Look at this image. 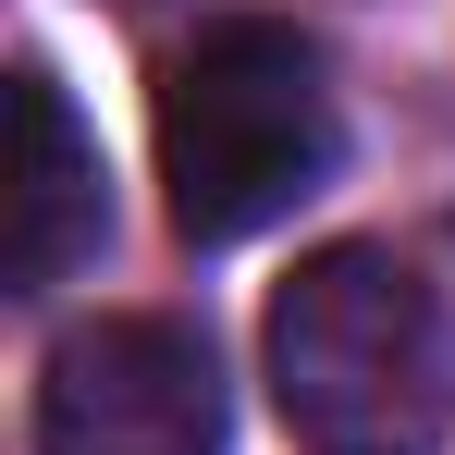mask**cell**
I'll return each mask as SVG.
<instances>
[{
    "instance_id": "1",
    "label": "cell",
    "mask_w": 455,
    "mask_h": 455,
    "mask_svg": "<svg viewBox=\"0 0 455 455\" xmlns=\"http://www.w3.org/2000/svg\"><path fill=\"white\" fill-rule=\"evenodd\" d=\"M345 160L332 75L283 12H222L160 75V185L185 246H246L283 210H307Z\"/></svg>"
},
{
    "instance_id": "2",
    "label": "cell",
    "mask_w": 455,
    "mask_h": 455,
    "mask_svg": "<svg viewBox=\"0 0 455 455\" xmlns=\"http://www.w3.org/2000/svg\"><path fill=\"white\" fill-rule=\"evenodd\" d=\"M271 406L307 455H431L455 431L443 296L394 246H320L271 296Z\"/></svg>"
},
{
    "instance_id": "3",
    "label": "cell",
    "mask_w": 455,
    "mask_h": 455,
    "mask_svg": "<svg viewBox=\"0 0 455 455\" xmlns=\"http://www.w3.org/2000/svg\"><path fill=\"white\" fill-rule=\"evenodd\" d=\"M222 345L185 307H111L37 370V455H222Z\"/></svg>"
},
{
    "instance_id": "4",
    "label": "cell",
    "mask_w": 455,
    "mask_h": 455,
    "mask_svg": "<svg viewBox=\"0 0 455 455\" xmlns=\"http://www.w3.org/2000/svg\"><path fill=\"white\" fill-rule=\"evenodd\" d=\"M111 246V172L50 62L12 75V296H62Z\"/></svg>"
}]
</instances>
